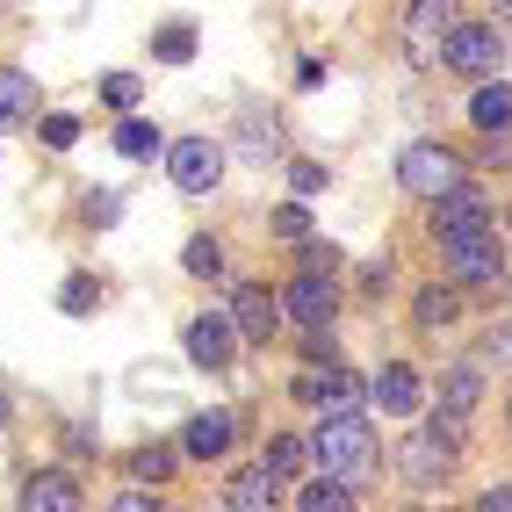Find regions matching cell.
<instances>
[{
	"mask_svg": "<svg viewBox=\"0 0 512 512\" xmlns=\"http://www.w3.org/2000/svg\"><path fill=\"white\" fill-rule=\"evenodd\" d=\"M311 462L325 476H368L375 469V433L361 426V412H325L311 433Z\"/></svg>",
	"mask_w": 512,
	"mask_h": 512,
	"instance_id": "1",
	"label": "cell"
},
{
	"mask_svg": "<svg viewBox=\"0 0 512 512\" xmlns=\"http://www.w3.org/2000/svg\"><path fill=\"white\" fill-rule=\"evenodd\" d=\"M462 29V0H412L404 8V58L433 73L440 58H448V37Z\"/></svg>",
	"mask_w": 512,
	"mask_h": 512,
	"instance_id": "2",
	"label": "cell"
},
{
	"mask_svg": "<svg viewBox=\"0 0 512 512\" xmlns=\"http://www.w3.org/2000/svg\"><path fill=\"white\" fill-rule=\"evenodd\" d=\"M462 181V159L448 145H404L397 152V188L404 195H448Z\"/></svg>",
	"mask_w": 512,
	"mask_h": 512,
	"instance_id": "3",
	"label": "cell"
},
{
	"mask_svg": "<svg viewBox=\"0 0 512 512\" xmlns=\"http://www.w3.org/2000/svg\"><path fill=\"white\" fill-rule=\"evenodd\" d=\"M498 22H462L455 29V37H448V58H440V65H448V73H462V80H491L498 73Z\"/></svg>",
	"mask_w": 512,
	"mask_h": 512,
	"instance_id": "4",
	"label": "cell"
},
{
	"mask_svg": "<svg viewBox=\"0 0 512 512\" xmlns=\"http://www.w3.org/2000/svg\"><path fill=\"white\" fill-rule=\"evenodd\" d=\"M166 174H174L181 195H210L217 174H224V145L217 138H181L174 152H166Z\"/></svg>",
	"mask_w": 512,
	"mask_h": 512,
	"instance_id": "5",
	"label": "cell"
},
{
	"mask_svg": "<svg viewBox=\"0 0 512 512\" xmlns=\"http://www.w3.org/2000/svg\"><path fill=\"white\" fill-rule=\"evenodd\" d=\"M397 462H404V476H412V484H440V476L455 469V426H440V419L419 426L412 440H404Z\"/></svg>",
	"mask_w": 512,
	"mask_h": 512,
	"instance_id": "6",
	"label": "cell"
},
{
	"mask_svg": "<svg viewBox=\"0 0 512 512\" xmlns=\"http://www.w3.org/2000/svg\"><path fill=\"white\" fill-rule=\"evenodd\" d=\"M491 224V195L476 181H455L448 195H433V238H462V231H484Z\"/></svg>",
	"mask_w": 512,
	"mask_h": 512,
	"instance_id": "7",
	"label": "cell"
},
{
	"mask_svg": "<svg viewBox=\"0 0 512 512\" xmlns=\"http://www.w3.org/2000/svg\"><path fill=\"white\" fill-rule=\"evenodd\" d=\"M440 253H448V275L455 282H469V289L498 282V238H491V224L484 231H462V238H440Z\"/></svg>",
	"mask_w": 512,
	"mask_h": 512,
	"instance_id": "8",
	"label": "cell"
},
{
	"mask_svg": "<svg viewBox=\"0 0 512 512\" xmlns=\"http://www.w3.org/2000/svg\"><path fill=\"white\" fill-rule=\"evenodd\" d=\"M282 311H289L296 325L325 332V325H332V311H339V296H332V275H296V282L282 289Z\"/></svg>",
	"mask_w": 512,
	"mask_h": 512,
	"instance_id": "9",
	"label": "cell"
},
{
	"mask_svg": "<svg viewBox=\"0 0 512 512\" xmlns=\"http://www.w3.org/2000/svg\"><path fill=\"white\" fill-rule=\"evenodd\" d=\"M476 404H484V368H476V361H455L448 375H440V426H462L469 412H476Z\"/></svg>",
	"mask_w": 512,
	"mask_h": 512,
	"instance_id": "10",
	"label": "cell"
},
{
	"mask_svg": "<svg viewBox=\"0 0 512 512\" xmlns=\"http://www.w3.org/2000/svg\"><path fill=\"white\" fill-rule=\"evenodd\" d=\"M231 325H238V339L267 347V339H275V325H282V296H267V289H238V296H231Z\"/></svg>",
	"mask_w": 512,
	"mask_h": 512,
	"instance_id": "11",
	"label": "cell"
},
{
	"mask_svg": "<svg viewBox=\"0 0 512 512\" xmlns=\"http://www.w3.org/2000/svg\"><path fill=\"white\" fill-rule=\"evenodd\" d=\"M22 512H80V484L65 469H37L22 484Z\"/></svg>",
	"mask_w": 512,
	"mask_h": 512,
	"instance_id": "12",
	"label": "cell"
},
{
	"mask_svg": "<svg viewBox=\"0 0 512 512\" xmlns=\"http://www.w3.org/2000/svg\"><path fill=\"white\" fill-rule=\"evenodd\" d=\"M231 347H238V325H231V318H195V325H188V361H195V368H224Z\"/></svg>",
	"mask_w": 512,
	"mask_h": 512,
	"instance_id": "13",
	"label": "cell"
},
{
	"mask_svg": "<svg viewBox=\"0 0 512 512\" xmlns=\"http://www.w3.org/2000/svg\"><path fill=\"white\" fill-rule=\"evenodd\" d=\"M275 484H282V476L267 469V462H260V469H238L231 484H224V505H231V512H275V505H282Z\"/></svg>",
	"mask_w": 512,
	"mask_h": 512,
	"instance_id": "14",
	"label": "cell"
},
{
	"mask_svg": "<svg viewBox=\"0 0 512 512\" xmlns=\"http://www.w3.org/2000/svg\"><path fill=\"white\" fill-rule=\"evenodd\" d=\"M368 404H375V412H419V375L412 368H404V361H390L383 375H375V383H368Z\"/></svg>",
	"mask_w": 512,
	"mask_h": 512,
	"instance_id": "15",
	"label": "cell"
},
{
	"mask_svg": "<svg viewBox=\"0 0 512 512\" xmlns=\"http://www.w3.org/2000/svg\"><path fill=\"white\" fill-rule=\"evenodd\" d=\"M296 404H325V412H354L361 383L354 375H296Z\"/></svg>",
	"mask_w": 512,
	"mask_h": 512,
	"instance_id": "16",
	"label": "cell"
},
{
	"mask_svg": "<svg viewBox=\"0 0 512 512\" xmlns=\"http://www.w3.org/2000/svg\"><path fill=\"white\" fill-rule=\"evenodd\" d=\"M231 433H238V426H231V412H195V419H188V433H181V448H188L195 462H217V455L231 448Z\"/></svg>",
	"mask_w": 512,
	"mask_h": 512,
	"instance_id": "17",
	"label": "cell"
},
{
	"mask_svg": "<svg viewBox=\"0 0 512 512\" xmlns=\"http://www.w3.org/2000/svg\"><path fill=\"white\" fill-rule=\"evenodd\" d=\"M469 123L484 130V138H505V123H512V87L505 80H484L469 94Z\"/></svg>",
	"mask_w": 512,
	"mask_h": 512,
	"instance_id": "18",
	"label": "cell"
},
{
	"mask_svg": "<svg viewBox=\"0 0 512 512\" xmlns=\"http://www.w3.org/2000/svg\"><path fill=\"white\" fill-rule=\"evenodd\" d=\"M29 116H37V80L8 65V73H0V130H15V123H29Z\"/></svg>",
	"mask_w": 512,
	"mask_h": 512,
	"instance_id": "19",
	"label": "cell"
},
{
	"mask_svg": "<svg viewBox=\"0 0 512 512\" xmlns=\"http://www.w3.org/2000/svg\"><path fill=\"white\" fill-rule=\"evenodd\" d=\"M303 512H354L347 476H318V484H303Z\"/></svg>",
	"mask_w": 512,
	"mask_h": 512,
	"instance_id": "20",
	"label": "cell"
},
{
	"mask_svg": "<svg viewBox=\"0 0 512 512\" xmlns=\"http://www.w3.org/2000/svg\"><path fill=\"white\" fill-rule=\"evenodd\" d=\"M238 152L260 159V166H267V159H282V130H275V116H267V123H260V116H246V138H238Z\"/></svg>",
	"mask_w": 512,
	"mask_h": 512,
	"instance_id": "21",
	"label": "cell"
},
{
	"mask_svg": "<svg viewBox=\"0 0 512 512\" xmlns=\"http://www.w3.org/2000/svg\"><path fill=\"white\" fill-rule=\"evenodd\" d=\"M130 476H138V484H159V476H174V448H166V440H145V448L130 455Z\"/></svg>",
	"mask_w": 512,
	"mask_h": 512,
	"instance_id": "22",
	"label": "cell"
},
{
	"mask_svg": "<svg viewBox=\"0 0 512 512\" xmlns=\"http://www.w3.org/2000/svg\"><path fill=\"white\" fill-rule=\"evenodd\" d=\"M455 318H462L455 289H419V325H455Z\"/></svg>",
	"mask_w": 512,
	"mask_h": 512,
	"instance_id": "23",
	"label": "cell"
},
{
	"mask_svg": "<svg viewBox=\"0 0 512 512\" xmlns=\"http://www.w3.org/2000/svg\"><path fill=\"white\" fill-rule=\"evenodd\" d=\"M116 152H123V159H152V152H159V130H152V123H138V116H130V123L116 130Z\"/></svg>",
	"mask_w": 512,
	"mask_h": 512,
	"instance_id": "24",
	"label": "cell"
},
{
	"mask_svg": "<svg viewBox=\"0 0 512 512\" xmlns=\"http://www.w3.org/2000/svg\"><path fill=\"white\" fill-rule=\"evenodd\" d=\"M152 51H159L166 65H188V58H195V29H188V22H174V29H159V44H152Z\"/></svg>",
	"mask_w": 512,
	"mask_h": 512,
	"instance_id": "25",
	"label": "cell"
},
{
	"mask_svg": "<svg viewBox=\"0 0 512 512\" xmlns=\"http://www.w3.org/2000/svg\"><path fill=\"white\" fill-rule=\"evenodd\" d=\"M94 303H101V289H94L87 275H73V282H65V289H58V311H65V318H87V311H94Z\"/></svg>",
	"mask_w": 512,
	"mask_h": 512,
	"instance_id": "26",
	"label": "cell"
},
{
	"mask_svg": "<svg viewBox=\"0 0 512 512\" xmlns=\"http://www.w3.org/2000/svg\"><path fill=\"white\" fill-rule=\"evenodd\" d=\"M188 275H224V246L217 238H188Z\"/></svg>",
	"mask_w": 512,
	"mask_h": 512,
	"instance_id": "27",
	"label": "cell"
},
{
	"mask_svg": "<svg viewBox=\"0 0 512 512\" xmlns=\"http://www.w3.org/2000/svg\"><path fill=\"white\" fill-rule=\"evenodd\" d=\"M303 275H339V246L332 238H303Z\"/></svg>",
	"mask_w": 512,
	"mask_h": 512,
	"instance_id": "28",
	"label": "cell"
},
{
	"mask_svg": "<svg viewBox=\"0 0 512 512\" xmlns=\"http://www.w3.org/2000/svg\"><path fill=\"white\" fill-rule=\"evenodd\" d=\"M303 455H311L303 440H267V469H275V476H296V469H303Z\"/></svg>",
	"mask_w": 512,
	"mask_h": 512,
	"instance_id": "29",
	"label": "cell"
},
{
	"mask_svg": "<svg viewBox=\"0 0 512 512\" xmlns=\"http://www.w3.org/2000/svg\"><path fill=\"white\" fill-rule=\"evenodd\" d=\"M37 138H44L51 152H65V145H80V123H73V116H44V123H37Z\"/></svg>",
	"mask_w": 512,
	"mask_h": 512,
	"instance_id": "30",
	"label": "cell"
},
{
	"mask_svg": "<svg viewBox=\"0 0 512 512\" xmlns=\"http://www.w3.org/2000/svg\"><path fill=\"white\" fill-rule=\"evenodd\" d=\"M101 94H109V109H138V80H130V73H109Z\"/></svg>",
	"mask_w": 512,
	"mask_h": 512,
	"instance_id": "31",
	"label": "cell"
},
{
	"mask_svg": "<svg viewBox=\"0 0 512 512\" xmlns=\"http://www.w3.org/2000/svg\"><path fill=\"white\" fill-rule=\"evenodd\" d=\"M289 181H296V195H303V202H311V195L325 188V166H311V159H303V166H296V174H289Z\"/></svg>",
	"mask_w": 512,
	"mask_h": 512,
	"instance_id": "32",
	"label": "cell"
},
{
	"mask_svg": "<svg viewBox=\"0 0 512 512\" xmlns=\"http://www.w3.org/2000/svg\"><path fill=\"white\" fill-rule=\"evenodd\" d=\"M275 231H282V238H303V231H311V217H303L296 202H289V210H275Z\"/></svg>",
	"mask_w": 512,
	"mask_h": 512,
	"instance_id": "33",
	"label": "cell"
},
{
	"mask_svg": "<svg viewBox=\"0 0 512 512\" xmlns=\"http://www.w3.org/2000/svg\"><path fill=\"white\" fill-rule=\"evenodd\" d=\"M484 354H491V361H498V368H512V325H505V332H491V339H484Z\"/></svg>",
	"mask_w": 512,
	"mask_h": 512,
	"instance_id": "34",
	"label": "cell"
},
{
	"mask_svg": "<svg viewBox=\"0 0 512 512\" xmlns=\"http://www.w3.org/2000/svg\"><path fill=\"white\" fill-rule=\"evenodd\" d=\"M476 512H512V484H491L484 498H476Z\"/></svg>",
	"mask_w": 512,
	"mask_h": 512,
	"instance_id": "35",
	"label": "cell"
},
{
	"mask_svg": "<svg viewBox=\"0 0 512 512\" xmlns=\"http://www.w3.org/2000/svg\"><path fill=\"white\" fill-rule=\"evenodd\" d=\"M109 512H166V505H152V498H145V491H123V498H116V505H109Z\"/></svg>",
	"mask_w": 512,
	"mask_h": 512,
	"instance_id": "36",
	"label": "cell"
},
{
	"mask_svg": "<svg viewBox=\"0 0 512 512\" xmlns=\"http://www.w3.org/2000/svg\"><path fill=\"white\" fill-rule=\"evenodd\" d=\"M491 8H498V15H512V0H491Z\"/></svg>",
	"mask_w": 512,
	"mask_h": 512,
	"instance_id": "37",
	"label": "cell"
},
{
	"mask_svg": "<svg viewBox=\"0 0 512 512\" xmlns=\"http://www.w3.org/2000/svg\"><path fill=\"white\" fill-rule=\"evenodd\" d=\"M505 419H512V404H505Z\"/></svg>",
	"mask_w": 512,
	"mask_h": 512,
	"instance_id": "38",
	"label": "cell"
}]
</instances>
